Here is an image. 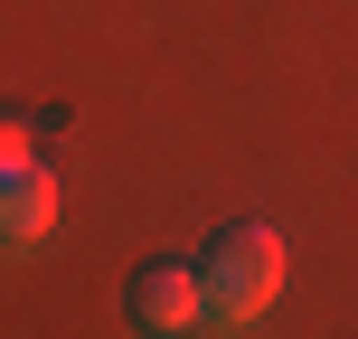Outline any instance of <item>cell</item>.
I'll return each mask as SVG.
<instances>
[{"label": "cell", "instance_id": "6da1fadb", "mask_svg": "<svg viewBox=\"0 0 358 339\" xmlns=\"http://www.w3.org/2000/svg\"><path fill=\"white\" fill-rule=\"evenodd\" d=\"M273 292H283V236L264 217H236L198 245V330H255Z\"/></svg>", "mask_w": 358, "mask_h": 339}, {"label": "cell", "instance_id": "7a4b0ae2", "mask_svg": "<svg viewBox=\"0 0 358 339\" xmlns=\"http://www.w3.org/2000/svg\"><path fill=\"white\" fill-rule=\"evenodd\" d=\"M123 321L170 339V330H198V264H179V254H151L142 273L123 283Z\"/></svg>", "mask_w": 358, "mask_h": 339}, {"label": "cell", "instance_id": "3957f363", "mask_svg": "<svg viewBox=\"0 0 358 339\" xmlns=\"http://www.w3.org/2000/svg\"><path fill=\"white\" fill-rule=\"evenodd\" d=\"M48 226H57V170L38 151H10L0 161V254H29Z\"/></svg>", "mask_w": 358, "mask_h": 339}, {"label": "cell", "instance_id": "277c9868", "mask_svg": "<svg viewBox=\"0 0 358 339\" xmlns=\"http://www.w3.org/2000/svg\"><path fill=\"white\" fill-rule=\"evenodd\" d=\"M10 151H29V123H19V113H0V161H10Z\"/></svg>", "mask_w": 358, "mask_h": 339}]
</instances>
